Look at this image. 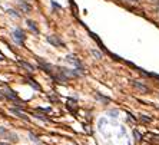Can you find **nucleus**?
Listing matches in <instances>:
<instances>
[{
  "label": "nucleus",
  "mask_w": 159,
  "mask_h": 145,
  "mask_svg": "<svg viewBox=\"0 0 159 145\" xmlns=\"http://www.w3.org/2000/svg\"><path fill=\"white\" fill-rule=\"evenodd\" d=\"M0 137H1V138H4V139H7V141H10V142H17V141H19L17 135H16L15 132H12V131L6 129L4 127H0Z\"/></svg>",
  "instance_id": "nucleus-1"
},
{
  "label": "nucleus",
  "mask_w": 159,
  "mask_h": 145,
  "mask_svg": "<svg viewBox=\"0 0 159 145\" xmlns=\"http://www.w3.org/2000/svg\"><path fill=\"white\" fill-rule=\"evenodd\" d=\"M47 42H49L50 45H53V46H57V48H63V46H65L63 40H62L59 36H56V35H50V36H47Z\"/></svg>",
  "instance_id": "nucleus-2"
},
{
  "label": "nucleus",
  "mask_w": 159,
  "mask_h": 145,
  "mask_svg": "<svg viewBox=\"0 0 159 145\" xmlns=\"http://www.w3.org/2000/svg\"><path fill=\"white\" fill-rule=\"evenodd\" d=\"M13 39L16 40V43L23 45V42H24V39H26V35H24V32H23L22 29H16V30L13 32Z\"/></svg>",
  "instance_id": "nucleus-3"
},
{
  "label": "nucleus",
  "mask_w": 159,
  "mask_h": 145,
  "mask_svg": "<svg viewBox=\"0 0 159 145\" xmlns=\"http://www.w3.org/2000/svg\"><path fill=\"white\" fill-rule=\"evenodd\" d=\"M1 93H3L4 96H7L9 99H12V101H15V102H17V104H22V102H20V99H19V96L13 91H12V89H3Z\"/></svg>",
  "instance_id": "nucleus-4"
},
{
  "label": "nucleus",
  "mask_w": 159,
  "mask_h": 145,
  "mask_svg": "<svg viewBox=\"0 0 159 145\" xmlns=\"http://www.w3.org/2000/svg\"><path fill=\"white\" fill-rule=\"evenodd\" d=\"M132 85H133L136 89H139L141 92H143V93H148V92H149V88L145 86V85H142V83H139V82H132Z\"/></svg>",
  "instance_id": "nucleus-5"
},
{
  "label": "nucleus",
  "mask_w": 159,
  "mask_h": 145,
  "mask_svg": "<svg viewBox=\"0 0 159 145\" xmlns=\"http://www.w3.org/2000/svg\"><path fill=\"white\" fill-rule=\"evenodd\" d=\"M10 112H12V113H15V115H16V116H19V118L24 119V121H27V119H29V118H27L24 113H22V112H20L17 108H10Z\"/></svg>",
  "instance_id": "nucleus-6"
},
{
  "label": "nucleus",
  "mask_w": 159,
  "mask_h": 145,
  "mask_svg": "<svg viewBox=\"0 0 159 145\" xmlns=\"http://www.w3.org/2000/svg\"><path fill=\"white\" fill-rule=\"evenodd\" d=\"M26 23H27V26L30 27V30H33V32H35L36 35L39 33V27L36 26V22H33V20H27Z\"/></svg>",
  "instance_id": "nucleus-7"
},
{
  "label": "nucleus",
  "mask_w": 159,
  "mask_h": 145,
  "mask_svg": "<svg viewBox=\"0 0 159 145\" xmlns=\"http://www.w3.org/2000/svg\"><path fill=\"white\" fill-rule=\"evenodd\" d=\"M19 65H20V66H23L26 71H29V72H33V66H32L30 63H27V62H24V60H19Z\"/></svg>",
  "instance_id": "nucleus-8"
},
{
  "label": "nucleus",
  "mask_w": 159,
  "mask_h": 145,
  "mask_svg": "<svg viewBox=\"0 0 159 145\" xmlns=\"http://www.w3.org/2000/svg\"><path fill=\"white\" fill-rule=\"evenodd\" d=\"M20 7H22V9H23V10H24L26 13H29V12L32 10L30 4H27V3H24V1H22V3H20Z\"/></svg>",
  "instance_id": "nucleus-9"
},
{
  "label": "nucleus",
  "mask_w": 159,
  "mask_h": 145,
  "mask_svg": "<svg viewBox=\"0 0 159 145\" xmlns=\"http://www.w3.org/2000/svg\"><path fill=\"white\" fill-rule=\"evenodd\" d=\"M96 98H98L99 101L105 102V104H109V102H110V99H109V98H106V96H103V95H100V93H96Z\"/></svg>",
  "instance_id": "nucleus-10"
},
{
  "label": "nucleus",
  "mask_w": 159,
  "mask_h": 145,
  "mask_svg": "<svg viewBox=\"0 0 159 145\" xmlns=\"http://www.w3.org/2000/svg\"><path fill=\"white\" fill-rule=\"evenodd\" d=\"M27 82H29V83H30V85H32V86L35 88L36 91H40V86H39V85L36 83V82L33 81V79H32V78H27Z\"/></svg>",
  "instance_id": "nucleus-11"
},
{
  "label": "nucleus",
  "mask_w": 159,
  "mask_h": 145,
  "mask_svg": "<svg viewBox=\"0 0 159 145\" xmlns=\"http://www.w3.org/2000/svg\"><path fill=\"white\" fill-rule=\"evenodd\" d=\"M36 118H39V119H42V121H46V122H49V118H46V116H43V115H40V113H35Z\"/></svg>",
  "instance_id": "nucleus-12"
},
{
  "label": "nucleus",
  "mask_w": 159,
  "mask_h": 145,
  "mask_svg": "<svg viewBox=\"0 0 159 145\" xmlns=\"http://www.w3.org/2000/svg\"><path fill=\"white\" fill-rule=\"evenodd\" d=\"M109 116H112V118H118V111H110V112H109Z\"/></svg>",
  "instance_id": "nucleus-13"
},
{
  "label": "nucleus",
  "mask_w": 159,
  "mask_h": 145,
  "mask_svg": "<svg viewBox=\"0 0 159 145\" xmlns=\"http://www.w3.org/2000/svg\"><path fill=\"white\" fill-rule=\"evenodd\" d=\"M141 119L143 122H151V118H146V116H143V115H141Z\"/></svg>",
  "instance_id": "nucleus-14"
},
{
  "label": "nucleus",
  "mask_w": 159,
  "mask_h": 145,
  "mask_svg": "<svg viewBox=\"0 0 159 145\" xmlns=\"http://www.w3.org/2000/svg\"><path fill=\"white\" fill-rule=\"evenodd\" d=\"M92 53L95 55V56H96V57H98V59H100V57H102V55L99 53V52H96V50H92Z\"/></svg>",
  "instance_id": "nucleus-15"
},
{
  "label": "nucleus",
  "mask_w": 159,
  "mask_h": 145,
  "mask_svg": "<svg viewBox=\"0 0 159 145\" xmlns=\"http://www.w3.org/2000/svg\"><path fill=\"white\" fill-rule=\"evenodd\" d=\"M7 12H9L10 15H13V16H16V18H19V13H16L15 10H12V9H10V10H7Z\"/></svg>",
  "instance_id": "nucleus-16"
},
{
  "label": "nucleus",
  "mask_w": 159,
  "mask_h": 145,
  "mask_svg": "<svg viewBox=\"0 0 159 145\" xmlns=\"http://www.w3.org/2000/svg\"><path fill=\"white\" fill-rule=\"evenodd\" d=\"M29 135H30V138H32V141H35V142H37V144H39V139L36 138V137H35V135H33V134H29Z\"/></svg>",
  "instance_id": "nucleus-17"
},
{
  "label": "nucleus",
  "mask_w": 159,
  "mask_h": 145,
  "mask_svg": "<svg viewBox=\"0 0 159 145\" xmlns=\"http://www.w3.org/2000/svg\"><path fill=\"white\" fill-rule=\"evenodd\" d=\"M133 135H135V138H136V139H141V134H139L138 131H135V132H133Z\"/></svg>",
  "instance_id": "nucleus-18"
},
{
  "label": "nucleus",
  "mask_w": 159,
  "mask_h": 145,
  "mask_svg": "<svg viewBox=\"0 0 159 145\" xmlns=\"http://www.w3.org/2000/svg\"><path fill=\"white\" fill-rule=\"evenodd\" d=\"M0 145H10V144H7V142H0Z\"/></svg>",
  "instance_id": "nucleus-19"
},
{
  "label": "nucleus",
  "mask_w": 159,
  "mask_h": 145,
  "mask_svg": "<svg viewBox=\"0 0 159 145\" xmlns=\"http://www.w3.org/2000/svg\"><path fill=\"white\" fill-rule=\"evenodd\" d=\"M1 60H4V57H1V56H0V62H1Z\"/></svg>",
  "instance_id": "nucleus-20"
},
{
  "label": "nucleus",
  "mask_w": 159,
  "mask_h": 145,
  "mask_svg": "<svg viewBox=\"0 0 159 145\" xmlns=\"http://www.w3.org/2000/svg\"><path fill=\"white\" fill-rule=\"evenodd\" d=\"M130 1H139V0H130Z\"/></svg>",
  "instance_id": "nucleus-21"
}]
</instances>
